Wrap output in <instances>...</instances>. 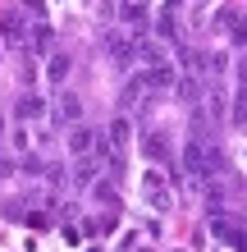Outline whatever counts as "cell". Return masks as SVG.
Returning a JSON list of instances; mask_svg holds the SVG:
<instances>
[{"mask_svg": "<svg viewBox=\"0 0 247 252\" xmlns=\"http://www.w3.org/2000/svg\"><path fill=\"white\" fill-rule=\"evenodd\" d=\"M128 138H133V124L119 115V120L106 128V138L96 142V156H106V174H110V184H119L124 174H128Z\"/></svg>", "mask_w": 247, "mask_h": 252, "instance_id": "cell-1", "label": "cell"}, {"mask_svg": "<svg viewBox=\"0 0 247 252\" xmlns=\"http://www.w3.org/2000/svg\"><path fill=\"white\" fill-rule=\"evenodd\" d=\"M137 192H142V202H147L151 211H169V206H174V188H169V179H165L161 170H147V174H142Z\"/></svg>", "mask_w": 247, "mask_h": 252, "instance_id": "cell-2", "label": "cell"}, {"mask_svg": "<svg viewBox=\"0 0 247 252\" xmlns=\"http://www.w3.org/2000/svg\"><path fill=\"white\" fill-rule=\"evenodd\" d=\"M211 234L220 239L224 248H234V252H247V225L238 216H229V211H215L211 216Z\"/></svg>", "mask_w": 247, "mask_h": 252, "instance_id": "cell-3", "label": "cell"}, {"mask_svg": "<svg viewBox=\"0 0 247 252\" xmlns=\"http://www.w3.org/2000/svg\"><path fill=\"white\" fill-rule=\"evenodd\" d=\"M0 46H19V51H27V23H23L19 9L0 14Z\"/></svg>", "mask_w": 247, "mask_h": 252, "instance_id": "cell-4", "label": "cell"}, {"mask_svg": "<svg viewBox=\"0 0 247 252\" xmlns=\"http://www.w3.org/2000/svg\"><path fill=\"white\" fill-rule=\"evenodd\" d=\"M106 51H110L114 64H133V60H137V41H128V37H119V32H106Z\"/></svg>", "mask_w": 247, "mask_h": 252, "instance_id": "cell-5", "label": "cell"}, {"mask_svg": "<svg viewBox=\"0 0 247 252\" xmlns=\"http://www.w3.org/2000/svg\"><path fill=\"white\" fill-rule=\"evenodd\" d=\"M96 138H101V133H92L87 124H74V133H69V152H74L78 160L92 156V152H96Z\"/></svg>", "mask_w": 247, "mask_h": 252, "instance_id": "cell-6", "label": "cell"}, {"mask_svg": "<svg viewBox=\"0 0 247 252\" xmlns=\"http://www.w3.org/2000/svg\"><path fill=\"white\" fill-rule=\"evenodd\" d=\"M14 115H19L23 124H37L41 115H46V101H41L37 92H23V96H19V106H14Z\"/></svg>", "mask_w": 247, "mask_h": 252, "instance_id": "cell-7", "label": "cell"}, {"mask_svg": "<svg viewBox=\"0 0 247 252\" xmlns=\"http://www.w3.org/2000/svg\"><path fill=\"white\" fill-rule=\"evenodd\" d=\"M151 92H156V87H151V78H147V69H142L137 78H128V87H124V106H142Z\"/></svg>", "mask_w": 247, "mask_h": 252, "instance_id": "cell-8", "label": "cell"}, {"mask_svg": "<svg viewBox=\"0 0 247 252\" xmlns=\"http://www.w3.org/2000/svg\"><path fill=\"white\" fill-rule=\"evenodd\" d=\"M55 115H60V124H78L82 120V101L74 92H64L60 101H55Z\"/></svg>", "mask_w": 247, "mask_h": 252, "instance_id": "cell-9", "label": "cell"}, {"mask_svg": "<svg viewBox=\"0 0 247 252\" xmlns=\"http://www.w3.org/2000/svg\"><path fill=\"white\" fill-rule=\"evenodd\" d=\"M69 69H74V60H69V55H60V51H55L51 60H46V78H51L55 87H60V83L69 78Z\"/></svg>", "mask_w": 247, "mask_h": 252, "instance_id": "cell-10", "label": "cell"}, {"mask_svg": "<svg viewBox=\"0 0 247 252\" xmlns=\"http://www.w3.org/2000/svg\"><path fill=\"white\" fill-rule=\"evenodd\" d=\"M142 152H147L151 160H169V142H165V133H147V138H142Z\"/></svg>", "mask_w": 247, "mask_h": 252, "instance_id": "cell-11", "label": "cell"}, {"mask_svg": "<svg viewBox=\"0 0 247 252\" xmlns=\"http://www.w3.org/2000/svg\"><path fill=\"white\" fill-rule=\"evenodd\" d=\"M27 46H32V51H51V23H32V28H27Z\"/></svg>", "mask_w": 247, "mask_h": 252, "instance_id": "cell-12", "label": "cell"}, {"mask_svg": "<svg viewBox=\"0 0 247 252\" xmlns=\"http://www.w3.org/2000/svg\"><path fill=\"white\" fill-rule=\"evenodd\" d=\"M156 32H161L165 41H179V14H174V5L161 14V19H156Z\"/></svg>", "mask_w": 247, "mask_h": 252, "instance_id": "cell-13", "label": "cell"}, {"mask_svg": "<svg viewBox=\"0 0 247 252\" xmlns=\"http://www.w3.org/2000/svg\"><path fill=\"white\" fill-rule=\"evenodd\" d=\"M238 106H234V124H247V64H243V73H238Z\"/></svg>", "mask_w": 247, "mask_h": 252, "instance_id": "cell-14", "label": "cell"}, {"mask_svg": "<svg viewBox=\"0 0 247 252\" xmlns=\"http://www.w3.org/2000/svg\"><path fill=\"white\" fill-rule=\"evenodd\" d=\"M74 184H78V188H87V184H92V160H87V156L78 160V174H74Z\"/></svg>", "mask_w": 247, "mask_h": 252, "instance_id": "cell-15", "label": "cell"}, {"mask_svg": "<svg viewBox=\"0 0 247 252\" xmlns=\"http://www.w3.org/2000/svg\"><path fill=\"white\" fill-rule=\"evenodd\" d=\"M23 9H32L37 19H41V9H46V0H23Z\"/></svg>", "mask_w": 247, "mask_h": 252, "instance_id": "cell-16", "label": "cell"}, {"mask_svg": "<svg viewBox=\"0 0 247 252\" xmlns=\"http://www.w3.org/2000/svg\"><path fill=\"white\" fill-rule=\"evenodd\" d=\"M238 41H243V46H247V14H243V28H238Z\"/></svg>", "mask_w": 247, "mask_h": 252, "instance_id": "cell-17", "label": "cell"}, {"mask_svg": "<svg viewBox=\"0 0 247 252\" xmlns=\"http://www.w3.org/2000/svg\"><path fill=\"white\" fill-rule=\"evenodd\" d=\"M0 138H5V115H0Z\"/></svg>", "mask_w": 247, "mask_h": 252, "instance_id": "cell-18", "label": "cell"}]
</instances>
